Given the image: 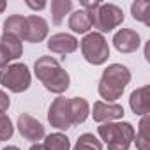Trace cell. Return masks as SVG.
I'll use <instances>...</instances> for the list:
<instances>
[{"label": "cell", "instance_id": "d6986e66", "mask_svg": "<svg viewBox=\"0 0 150 150\" xmlns=\"http://www.w3.org/2000/svg\"><path fill=\"white\" fill-rule=\"evenodd\" d=\"M131 13H132V18L145 23V25H150V2L148 0H136L131 6Z\"/></svg>", "mask_w": 150, "mask_h": 150}, {"label": "cell", "instance_id": "3957f363", "mask_svg": "<svg viewBox=\"0 0 150 150\" xmlns=\"http://www.w3.org/2000/svg\"><path fill=\"white\" fill-rule=\"evenodd\" d=\"M131 81V71L122 64H111L103 71V76L99 80V96L106 99L104 103H115L122 97L125 87Z\"/></svg>", "mask_w": 150, "mask_h": 150}, {"label": "cell", "instance_id": "6da1fadb", "mask_svg": "<svg viewBox=\"0 0 150 150\" xmlns=\"http://www.w3.org/2000/svg\"><path fill=\"white\" fill-rule=\"evenodd\" d=\"M90 113V106L87 99L83 97H57L50 110H48V120L51 127H57L58 131L71 129L74 125H80L87 120Z\"/></svg>", "mask_w": 150, "mask_h": 150}, {"label": "cell", "instance_id": "e0dca14e", "mask_svg": "<svg viewBox=\"0 0 150 150\" xmlns=\"http://www.w3.org/2000/svg\"><path fill=\"white\" fill-rule=\"evenodd\" d=\"M51 20L55 25H60L62 20L65 18V14L72 9V0H53L51 6Z\"/></svg>", "mask_w": 150, "mask_h": 150}, {"label": "cell", "instance_id": "7402d4cb", "mask_svg": "<svg viewBox=\"0 0 150 150\" xmlns=\"http://www.w3.org/2000/svg\"><path fill=\"white\" fill-rule=\"evenodd\" d=\"M14 134V127L11 118L6 113H0V141H7Z\"/></svg>", "mask_w": 150, "mask_h": 150}, {"label": "cell", "instance_id": "44dd1931", "mask_svg": "<svg viewBox=\"0 0 150 150\" xmlns=\"http://www.w3.org/2000/svg\"><path fill=\"white\" fill-rule=\"evenodd\" d=\"M72 150H103V143L92 132H85L78 138Z\"/></svg>", "mask_w": 150, "mask_h": 150}, {"label": "cell", "instance_id": "7c38bea8", "mask_svg": "<svg viewBox=\"0 0 150 150\" xmlns=\"http://www.w3.org/2000/svg\"><path fill=\"white\" fill-rule=\"evenodd\" d=\"M139 44H141L139 34L132 28H120L113 37V46L120 53H132L139 48Z\"/></svg>", "mask_w": 150, "mask_h": 150}, {"label": "cell", "instance_id": "ac0fdd59", "mask_svg": "<svg viewBox=\"0 0 150 150\" xmlns=\"http://www.w3.org/2000/svg\"><path fill=\"white\" fill-rule=\"evenodd\" d=\"M48 150H71V141L65 134L62 132H53V134H48L44 138V143H42Z\"/></svg>", "mask_w": 150, "mask_h": 150}, {"label": "cell", "instance_id": "2e32d148", "mask_svg": "<svg viewBox=\"0 0 150 150\" xmlns=\"http://www.w3.org/2000/svg\"><path fill=\"white\" fill-rule=\"evenodd\" d=\"M23 30H25V16L21 14H13L4 21V34H13L18 39H23Z\"/></svg>", "mask_w": 150, "mask_h": 150}, {"label": "cell", "instance_id": "484cf974", "mask_svg": "<svg viewBox=\"0 0 150 150\" xmlns=\"http://www.w3.org/2000/svg\"><path fill=\"white\" fill-rule=\"evenodd\" d=\"M30 150H48V148H46L42 143H35V145H32V146H30Z\"/></svg>", "mask_w": 150, "mask_h": 150}, {"label": "cell", "instance_id": "4fadbf2b", "mask_svg": "<svg viewBox=\"0 0 150 150\" xmlns=\"http://www.w3.org/2000/svg\"><path fill=\"white\" fill-rule=\"evenodd\" d=\"M129 104H131V110L134 111V115H148V110H150V87L148 85H143L139 88H136L131 97H129Z\"/></svg>", "mask_w": 150, "mask_h": 150}, {"label": "cell", "instance_id": "ffe728a7", "mask_svg": "<svg viewBox=\"0 0 150 150\" xmlns=\"http://www.w3.org/2000/svg\"><path fill=\"white\" fill-rule=\"evenodd\" d=\"M148 115L141 117L139 129L136 134V148L138 150H150V136H148Z\"/></svg>", "mask_w": 150, "mask_h": 150}, {"label": "cell", "instance_id": "4316f807", "mask_svg": "<svg viewBox=\"0 0 150 150\" xmlns=\"http://www.w3.org/2000/svg\"><path fill=\"white\" fill-rule=\"evenodd\" d=\"M4 9H6V2H4V0H0V13H4Z\"/></svg>", "mask_w": 150, "mask_h": 150}, {"label": "cell", "instance_id": "603a6c76", "mask_svg": "<svg viewBox=\"0 0 150 150\" xmlns=\"http://www.w3.org/2000/svg\"><path fill=\"white\" fill-rule=\"evenodd\" d=\"M11 106V99L9 96L4 92V90H0V113H6Z\"/></svg>", "mask_w": 150, "mask_h": 150}, {"label": "cell", "instance_id": "8992f818", "mask_svg": "<svg viewBox=\"0 0 150 150\" xmlns=\"http://www.w3.org/2000/svg\"><path fill=\"white\" fill-rule=\"evenodd\" d=\"M81 53L85 57V60L92 65H101L108 60L110 57V46H108V41L104 39L103 34L99 32H90L87 34L81 42Z\"/></svg>", "mask_w": 150, "mask_h": 150}, {"label": "cell", "instance_id": "8fae6325", "mask_svg": "<svg viewBox=\"0 0 150 150\" xmlns=\"http://www.w3.org/2000/svg\"><path fill=\"white\" fill-rule=\"evenodd\" d=\"M78 48H80V41L71 34L60 32V34H53L48 39V50L58 55H69L72 51H76Z\"/></svg>", "mask_w": 150, "mask_h": 150}, {"label": "cell", "instance_id": "9c48e42d", "mask_svg": "<svg viewBox=\"0 0 150 150\" xmlns=\"http://www.w3.org/2000/svg\"><path fill=\"white\" fill-rule=\"evenodd\" d=\"M18 131L28 141H41L44 138L42 124L37 118H34L30 113H21L18 117Z\"/></svg>", "mask_w": 150, "mask_h": 150}, {"label": "cell", "instance_id": "30bf717a", "mask_svg": "<svg viewBox=\"0 0 150 150\" xmlns=\"http://www.w3.org/2000/svg\"><path fill=\"white\" fill-rule=\"evenodd\" d=\"M92 117L96 122L99 124H106V122H113L117 118L124 117V108L117 103H104V101H97L94 103L92 108Z\"/></svg>", "mask_w": 150, "mask_h": 150}, {"label": "cell", "instance_id": "277c9868", "mask_svg": "<svg viewBox=\"0 0 150 150\" xmlns=\"http://www.w3.org/2000/svg\"><path fill=\"white\" fill-rule=\"evenodd\" d=\"M97 132L108 150H129L134 141V127L129 122H106L97 127Z\"/></svg>", "mask_w": 150, "mask_h": 150}, {"label": "cell", "instance_id": "cb8c5ba5", "mask_svg": "<svg viewBox=\"0 0 150 150\" xmlns=\"http://www.w3.org/2000/svg\"><path fill=\"white\" fill-rule=\"evenodd\" d=\"M9 62H11V58H9V55H7V51L0 46V71H2L6 65H9Z\"/></svg>", "mask_w": 150, "mask_h": 150}, {"label": "cell", "instance_id": "7a4b0ae2", "mask_svg": "<svg viewBox=\"0 0 150 150\" xmlns=\"http://www.w3.org/2000/svg\"><path fill=\"white\" fill-rule=\"evenodd\" d=\"M34 72L48 92L64 94L69 88V83H71L69 74L60 65V62L53 57H48V55L39 57L34 64Z\"/></svg>", "mask_w": 150, "mask_h": 150}, {"label": "cell", "instance_id": "52a82bcc", "mask_svg": "<svg viewBox=\"0 0 150 150\" xmlns=\"http://www.w3.org/2000/svg\"><path fill=\"white\" fill-rule=\"evenodd\" d=\"M92 14H94V28H97L99 34L111 32L124 21V11L115 4H101L96 11H92Z\"/></svg>", "mask_w": 150, "mask_h": 150}, {"label": "cell", "instance_id": "5b68a950", "mask_svg": "<svg viewBox=\"0 0 150 150\" xmlns=\"http://www.w3.org/2000/svg\"><path fill=\"white\" fill-rule=\"evenodd\" d=\"M30 71L25 64L16 62V64H9L0 71V85H4L6 88H9L14 94H21L30 87Z\"/></svg>", "mask_w": 150, "mask_h": 150}, {"label": "cell", "instance_id": "5bb4252c", "mask_svg": "<svg viewBox=\"0 0 150 150\" xmlns=\"http://www.w3.org/2000/svg\"><path fill=\"white\" fill-rule=\"evenodd\" d=\"M94 27V14L92 11H85V9H78L74 11L69 18V28L76 34H87L90 28Z\"/></svg>", "mask_w": 150, "mask_h": 150}, {"label": "cell", "instance_id": "d4e9b609", "mask_svg": "<svg viewBox=\"0 0 150 150\" xmlns=\"http://www.w3.org/2000/svg\"><path fill=\"white\" fill-rule=\"evenodd\" d=\"M27 6L30 7V9H44L46 7V2H30V0H27Z\"/></svg>", "mask_w": 150, "mask_h": 150}, {"label": "cell", "instance_id": "83f0119b", "mask_svg": "<svg viewBox=\"0 0 150 150\" xmlns=\"http://www.w3.org/2000/svg\"><path fill=\"white\" fill-rule=\"evenodd\" d=\"M4 150H20V148H18V146H13V145H9V146H6Z\"/></svg>", "mask_w": 150, "mask_h": 150}, {"label": "cell", "instance_id": "9a60e30c", "mask_svg": "<svg viewBox=\"0 0 150 150\" xmlns=\"http://www.w3.org/2000/svg\"><path fill=\"white\" fill-rule=\"evenodd\" d=\"M0 46H2L11 60H16L23 55V46H21V39H18L13 34H2L0 37Z\"/></svg>", "mask_w": 150, "mask_h": 150}, {"label": "cell", "instance_id": "ba28073f", "mask_svg": "<svg viewBox=\"0 0 150 150\" xmlns=\"http://www.w3.org/2000/svg\"><path fill=\"white\" fill-rule=\"evenodd\" d=\"M48 35V21L37 14L25 16V30H23V39L27 42H42Z\"/></svg>", "mask_w": 150, "mask_h": 150}]
</instances>
